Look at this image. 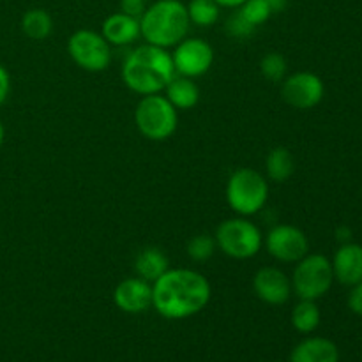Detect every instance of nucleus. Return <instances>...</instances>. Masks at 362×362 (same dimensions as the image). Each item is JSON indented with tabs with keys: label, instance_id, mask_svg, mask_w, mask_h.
Wrapping results in <instances>:
<instances>
[{
	"label": "nucleus",
	"instance_id": "nucleus-1",
	"mask_svg": "<svg viewBox=\"0 0 362 362\" xmlns=\"http://www.w3.org/2000/svg\"><path fill=\"white\" fill-rule=\"evenodd\" d=\"M212 286L194 269H172L152 283V308L166 320H186L209 306Z\"/></svg>",
	"mask_w": 362,
	"mask_h": 362
},
{
	"label": "nucleus",
	"instance_id": "nucleus-2",
	"mask_svg": "<svg viewBox=\"0 0 362 362\" xmlns=\"http://www.w3.org/2000/svg\"><path fill=\"white\" fill-rule=\"evenodd\" d=\"M124 85L138 95L163 94L175 76L172 53L152 45H140L131 49L120 69Z\"/></svg>",
	"mask_w": 362,
	"mask_h": 362
},
{
	"label": "nucleus",
	"instance_id": "nucleus-3",
	"mask_svg": "<svg viewBox=\"0 0 362 362\" xmlns=\"http://www.w3.org/2000/svg\"><path fill=\"white\" fill-rule=\"evenodd\" d=\"M189 27L186 4L180 0H154L140 16V37L165 49L187 37Z\"/></svg>",
	"mask_w": 362,
	"mask_h": 362
},
{
	"label": "nucleus",
	"instance_id": "nucleus-4",
	"mask_svg": "<svg viewBox=\"0 0 362 362\" xmlns=\"http://www.w3.org/2000/svg\"><path fill=\"white\" fill-rule=\"evenodd\" d=\"M269 202V180L253 168H237L226 182V204L237 216L258 214Z\"/></svg>",
	"mask_w": 362,
	"mask_h": 362
},
{
	"label": "nucleus",
	"instance_id": "nucleus-5",
	"mask_svg": "<svg viewBox=\"0 0 362 362\" xmlns=\"http://www.w3.org/2000/svg\"><path fill=\"white\" fill-rule=\"evenodd\" d=\"M214 239L218 250L233 260H250L264 247L262 230L244 216H235L219 223Z\"/></svg>",
	"mask_w": 362,
	"mask_h": 362
},
{
	"label": "nucleus",
	"instance_id": "nucleus-6",
	"mask_svg": "<svg viewBox=\"0 0 362 362\" xmlns=\"http://www.w3.org/2000/svg\"><path fill=\"white\" fill-rule=\"evenodd\" d=\"M134 124L141 136L152 141H165L175 134L179 112L165 94L144 95L134 110Z\"/></svg>",
	"mask_w": 362,
	"mask_h": 362
},
{
	"label": "nucleus",
	"instance_id": "nucleus-7",
	"mask_svg": "<svg viewBox=\"0 0 362 362\" xmlns=\"http://www.w3.org/2000/svg\"><path fill=\"white\" fill-rule=\"evenodd\" d=\"M290 281H292L293 293L299 299H322L334 283L331 260L325 255L308 253L296 264Z\"/></svg>",
	"mask_w": 362,
	"mask_h": 362
},
{
	"label": "nucleus",
	"instance_id": "nucleus-8",
	"mask_svg": "<svg viewBox=\"0 0 362 362\" xmlns=\"http://www.w3.org/2000/svg\"><path fill=\"white\" fill-rule=\"evenodd\" d=\"M67 53L78 67L88 73H103L112 64V46L101 32L80 28L67 39Z\"/></svg>",
	"mask_w": 362,
	"mask_h": 362
},
{
	"label": "nucleus",
	"instance_id": "nucleus-9",
	"mask_svg": "<svg viewBox=\"0 0 362 362\" xmlns=\"http://www.w3.org/2000/svg\"><path fill=\"white\" fill-rule=\"evenodd\" d=\"M264 244L267 253L281 264H297L310 253V240L306 233L288 223L272 226L264 237Z\"/></svg>",
	"mask_w": 362,
	"mask_h": 362
},
{
	"label": "nucleus",
	"instance_id": "nucleus-10",
	"mask_svg": "<svg viewBox=\"0 0 362 362\" xmlns=\"http://www.w3.org/2000/svg\"><path fill=\"white\" fill-rule=\"evenodd\" d=\"M175 74L187 78H200L211 71L214 64V49L202 37H184L172 52Z\"/></svg>",
	"mask_w": 362,
	"mask_h": 362
},
{
	"label": "nucleus",
	"instance_id": "nucleus-11",
	"mask_svg": "<svg viewBox=\"0 0 362 362\" xmlns=\"http://www.w3.org/2000/svg\"><path fill=\"white\" fill-rule=\"evenodd\" d=\"M325 85L318 74L297 71L281 81V98L286 105L297 110H311L324 99Z\"/></svg>",
	"mask_w": 362,
	"mask_h": 362
},
{
	"label": "nucleus",
	"instance_id": "nucleus-12",
	"mask_svg": "<svg viewBox=\"0 0 362 362\" xmlns=\"http://www.w3.org/2000/svg\"><path fill=\"white\" fill-rule=\"evenodd\" d=\"M253 292L269 306H283L290 300L293 290L288 276L278 267H262L253 276Z\"/></svg>",
	"mask_w": 362,
	"mask_h": 362
},
{
	"label": "nucleus",
	"instance_id": "nucleus-13",
	"mask_svg": "<svg viewBox=\"0 0 362 362\" xmlns=\"http://www.w3.org/2000/svg\"><path fill=\"white\" fill-rule=\"evenodd\" d=\"M113 303L124 313H144L152 308V283L138 276L122 279L113 290Z\"/></svg>",
	"mask_w": 362,
	"mask_h": 362
},
{
	"label": "nucleus",
	"instance_id": "nucleus-14",
	"mask_svg": "<svg viewBox=\"0 0 362 362\" xmlns=\"http://www.w3.org/2000/svg\"><path fill=\"white\" fill-rule=\"evenodd\" d=\"M334 279L345 286H354L362 281V246L345 243L338 247L331 260Z\"/></svg>",
	"mask_w": 362,
	"mask_h": 362
},
{
	"label": "nucleus",
	"instance_id": "nucleus-15",
	"mask_svg": "<svg viewBox=\"0 0 362 362\" xmlns=\"http://www.w3.org/2000/svg\"><path fill=\"white\" fill-rule=\"evenodd\" d=\"M101 34L110 46H129L140 39V20L119 11L103 21Z\"/></svg>",
	"mask_w": 362,
	"mask_h": 362
},
{
	"label": "nucleus",
	"instance_id": "nucleus-16",
	"mask_svg": "<svg viewBox=\"0 0 362 362\" xmlns=\"http://www.w3.org/2000/svg\"><path fill=\"white\" fill-rule=\"evenodd\" d=\"M290 362H339V350L329 338L310 336L296 345Z\"/></svg>",
	"mask_w": 362,
	"mask_h": 362
},
{
	"label": "nucleus",
	"instance_id": "nucleus-17",
	"mask_svg": "<svg viewBox=\"0 0 362 362\" xmlns=\"http://www.w3.org/2000/svg\"><path fill=\"white\" fill-rule=\"evenodd\" d=\"M163 92H165V98L172 103L177 112L194 108L200 101V88L194 83L193 78L179 76V74L172 78V81L166 85Z\"/></svg>",
	"mask_w": 362,
	"mask_h": 362
},
{
	"label": "nucleus",
	"instance_id": "nucleus-18",
	"mask_svg": "<svg viewBox=\"0 0 362 362\" xmlns=\"http://www.w3.org/2000/svg\"><path fill=\"white\" fill-rule=\"evenodd\" d=\"M170 269V260L165 251L159 247H144L134 258V272L138 278L148 283H154L159 276L165 274Z\"/></svg>",
	"mask_w": 362,
	"mask_h": 362
},
{
	"label": "nucleus",
	"instance_id": "nucleus-19",
	"mask_svg": "<svg viewBox=\"0 0 362 362\" xmlns=\"http://www.w3.org/2000/svg\"><path fill=\"white\" fill-rule=\"evenodd\" d=\"M296 172V159L286 147H274L265 158V177L276 184H283Z\"/></svg>",
	"mask_w": 362,
	"mask_h": 362
},
{
	"label": "nucleus",
	"instance_id": "nucleus-20",
	"mask_svg": "<svg viewBox=\"0 0 362 362\" xmlns=\"http://www.w3.org/2000/svg\"><path fill=\"white\" fill-rule=\"evenodd\" d=\"M21 32L32 41H45L53 32V18L46 9H28L21 16Z\"/></svg>",
	"mask_w": 362,
	"mask_h": 362
},
{
	"label": "nucleus",
	"instance_id": "nucleus-21",
	"mask_svg": "<svg viewBox=\"0 0 362 362\" xmlns=\"http://www.w3.org/2000/svg\"><path fill=\"white\" fill-rule=\"evenodd\" d=\"M322 322L320 308L317 300H304L299 299V303L292 310V325L300 334H311L318 329Z\"/></svg>",
	"mask_w": 362,
	"mask_h": 362
},
{
	"label": "nucleus",
	"instance_id": "nucleus-22",
	"mask_svg": "<svg viewBox=\"0 0 362 362\" xmlns=\"http://www.w3.org/2000/svg\"><path fill=\"white\" fill-rule=\"evenodd\" d=\"M186 9L191 25L207 28L218 23L223 7L216 0H189L186 4Z\"/></svg>",
	"mask_w": 362,
	"mask_h": 362
},
{
	"label": "nucleus",
	"instance_id": "nucleus-23",
	"mask_svg": "<svg viewBox=\"0 0 362 362\" xmlns=\"http://www.w3.org/2000/svg\"><path fill=\"white\" fill-rule=\"evenodd\" d=\"M286 71H288V64L286 59L278 52H271L260 60V73L265 80L272 81V83H279L286 78Z\"/></svg>",
	"mask_w": 362,
	"mask_h": 362
},
{
	"label": "nucleus",
	"instance_id": "nucleus-24",
	"mask_svg": "<svg viewBox=\"0 0 362 362\" xmlns=\"http://www.w3.org/2000/svg\"><path fill=\"white\" fill-rule=\"evenodd\" d=\"M216 250V239L214 235H207V233H200V235L191 237L187 243V257L193 262H207L214 257Z\"/></svg>",
	"mask_w": 362,
	"mask_h": 362
},
{
	"label": "nucleus",
	"instance_id": "nucleus-25",
	"mask_svg": "<svg viewBox=\"0 0 362 362\" xmlns=\"http://www.w3.org/2000/svg\"><path fill=\"white\" fill-rule=\"evenodd\" d=\"M237 11H239L240 16H243L247 23L253 25L255 28L264 25L265 21L272 16L271 7H269V4L265 2V0H246L243 6L237 7Z\"/></svg>",
	"mask_w": 362,
	"mask_h": 362
},
{
	"label": "nucleus",
	"instance_id": "nucleus-26",
	"mask_svg": "<svg viewBox=\"0 0 362 362\" xmlns=\"http://www.w3.org/2000/svg\"><path fill=\"white\" fill-rule=\"evenodd\" d=\"M255 30H257V28H255L253 25L247 23V21L240 16V13L237 9L233 11L232 16L226 20V32H228L233 39H247Z\"/></svg>",
	"mask_w": 362,
	"mask_h": 362
},
{
	"label": "nucleus",
	"instance_id": "nucleus-27",
	"mask_svg": "<svg viewBox=\"0 0 362 362\" xmlns=\"http://www.w3.org/2000/svg\"><path fill=\"white\" fill-rule=\"evenodd\" d=\"M147 6L148 2H145V0H120L119 11H122L124 14H129V16L138 18V20H140V16L144 14V11L147 9Z\"/></svg>",
	"mask_w": 362,
	"mask_h": 362
},
{
	"label": "nucleus",
	"instance_id": "nucleus-28",
	"mask_svg": "<svg viewBox=\"0 0 362 362\" xmlns=\"http://www.w3.org/2000/svg\"><path fill=\"white\" fill-rule=\"evenodd\" d=\"M349 308L352 313L362 317V281L352 286L349 296Z\"/></svg>",
	"mask_w": 362,
	"mask_h": 362
},
{
	"label": "nucleus",
	"instance_id": "nucleus-29",
	"mask_svg": "<svg viewBox=\"0 0 362 362\" xmlns=\"http://www.w3.org/2000/svg\"><path fill=\"white\" fill-rule=\"evenodd\" d=\"M11 92V74L6 67L0 64V105H4V101L7 99Z\"/></svg>",
	"mask_w": 362,
	"mask_h": 362
},
{
	"label": "nucleus",
	"instance_id": "nucleus-30",
	"mask_svg": "<svg viewBox=\"0 0 362 362\" xmlns=\"http://www.w3.org/2000/svg\"><path fill=\"white\" fill-rule=\"evenodd\" d=\"M265 2H267L269 7H271L272 14L283 13V11L286 9V6H288V0H265Z\"/></svg>",
	"mask_w": 362,
	"mask_h": 362
},
{
	"label": "nucleus",
	"instance_id": "nucleus-31",
	"mask_svg": "<svg viewBox=\"0 0 362 362\" xmlns=\"http://www.w3.org/2000/svg\"><path fill=\"white\" fill-rule=\"evenodd\" d=\"M336 237H338V240L341 244L350 243V239H352V232H350V228H346V226H341V228L336 230Z\"/></svg>",
	"mask_w": 362,
	"mask_h": 362
},
{
	"label": "nucleus",
	"instance_id": "nucleus-32",
	"mask_svg": "<svg viewBox=\"0 0 362 362\" xmlns=\"http://www.w3.org/2000/svg\"><path fill=\"white\" fill-rule=\"evenodd\" d=\"M221 7H226V9H237V7L243 6L246 0H216Z\"/></svg>",
	"mask_w": 362,
	"mask_h": 362
},
{
	"label": "nucleus",
	"instance_id": "nucleus-33",
	"mask_svg": "<svg viewBox=\"0 0 362 362\" xmlns=\"http://www.w3.org/2000/svg\"><path fill=\"white\" fill-rule=\"evenodd\" d=\"M4 138H6V129H4V124L2 120H0V147H2L4 144Z\"/></svg>",
	"mask_w": 362,
	"mask_h": 362
},
{
	"label": "nucleus",
	"instance_id": "nucleus-34",
	"mask_svg": "<svg viewBox=\"0 0 362 362\" xmlns=\"http://www.w3.org/2000/svg\"><path fill=\"white\" fill-rule=\"evenodd\" d=\"M145 2H151V0H145Z\"/></svg>",
	"mask_w": 362,
	"mask_h": 362
}]
</instances>
